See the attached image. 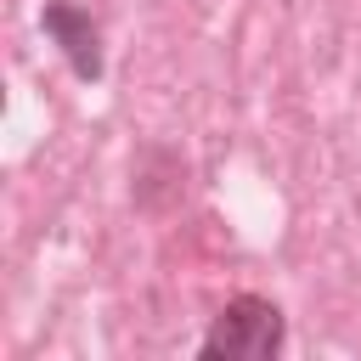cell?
<instances>
[{
    "instance_id": "cell-1",
    "label": "cell",
    "mask_w": 361,
    "mask_h": 361,
    "mask_svg": "<svg viewBox=\"0 0 361 361\" xmlns=\"http://www.w3.org/2000/svg\"><path fill=\"white\" fill-rule=\"evenodd\" d=\"M282 344H288L282 305L265 299V293H231L214 310L197 355L203 361H271V355H282Z\"/></svg>"
},
{
    "instance_id": "cell-2",
    "label": "cell",
    "mask_w": 361,
    "mask_h": 361,
    "mask_svg": "<svg viewBox=\"0 0 361 361\" xmlns=\"http://www.w3.org/2000/svg\"><path fill=\"white\" fill-rule=\"evenodd\" d=\"M39 28L51 34V45H56L62 62L73 68V79H85V85L102 79V28H96V17H90L85 6H73V0H45V6H39Z\"/></svg>"
}]
</instances>
